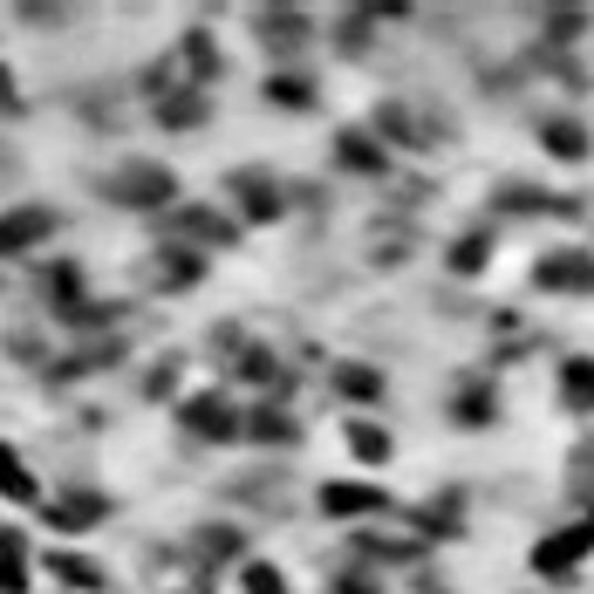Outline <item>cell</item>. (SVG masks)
Listing matches in <instances>:
<instances>
[{"instance_id":"cell-1","label":"cell","mask_w":594,"mask_h":594,"mask_svg":"<svg viewBox=\"0 0 594 594\" xmlns=\"http://www.w3.org/2000/svg\"><path fill=\"white\" fill-rule=\"evenodd\" d=\"M587 561H594V512H581V520H567V527L540 533V540H533V553H527V567H533L540 581H553V587H567Z\"/></svg>"},{"instance_id":"cell-2","label":"cell","mask_w":594,"mask_h":594,"mask_svg":"<svg viewBox=\"0 0 594 594\" xmlns=\"http://www.w3.org/2000/svg\"><path fill=\"white\" fill-rule=\"evenodd\" d=\"M540 294H594V247H553L533 260Z\"/></svg>"},{"instance_id":"cell-3","label":"cell","mask_w":594,"mask_h":594,"mask_svg":"<svg viewBox=\"0 0 594 594\" xmlns=\"http://www.w3.org/2000/svg\"><path fill=\"white\" fill-rule=\"evenodd\" d=\"M116 206H171V191H178V178L165 171V165H124V171H110V185H103Z\"/></svg>"},{"instance_id":"cell-4","label":"cell","mask_w":594,"mask_h":594,"mask_svg":"<svg viewBox=\"0 0 594 594\" xmlns=\"http://www.w3.org/2000/svg\"><path fill=\"white\" fill-rule=\"evenodd\" d=\"M49 232H55V212H42V206L8 212V219H0V260H14V253H28V247H42Z\"/></svg>"},{"instance_id":"cell-5","label":"cell","mask_w":594,"mask_h":594,"mask_svg":"<svg viewBox=\"0 0 594 594\" xmlns=\"http://www.w3.org/2000/svg\"><path fill=\"white\" fill-rule=\"evenodd\" d=\"M540 150L561 157V165H581V157L594 150V137H587L581 116H540Z\"/></svg>"},{"instance_id":"cell-6","label":"cell","mask_w":594,"mask_h":594,"mask_svg":"<svg viewBox=\"0 0 594 594\" xmlns=\"http://www.w3.org/2000/svg\"><path fill=\"white\" fill-rule=\"evenodd\" d=\"M185 424L198 430V438H240V417H232V404H226V396H191V404H185Z\"/></svg>"},{"instance_id":"cell-7","label":"cell","mask_w":594,"mask_h":594,"mask_svg":"<svg viewBox=\"0 0 594 594\" xmlns=\"http://www.w3.org/2000/svg\"><path fill=\"white\" fill-rule=\"evenodd\" d=\"M383 486H322V512L329 520H363V512H383Z\"/></svg>"},{"instance_id":"cell-8","label":"cell","mask_w":594,"mask_h":594,"mask_svg":"<svg viewBox=\"0 0 594 594\" xmlns=\"http://www.w3.org/2000/svg\"><path fill=\"white\" fill-rule=\"evenodd\" d=\"M561 410L594 417V355H567L561 363Z\"/></svg>"},{"instance_id":"cell-9","label":"cell","mask_w":594,"mask_h":594,"mask_svg":"<svg viewBox=\"0 0 594 594\" xmlns=\"http://www.w3.org/2000/svg\"><path fill=\"white\" fill-rule=\"evenodd\" d=\"M232 191H240L247 219H273V212H281V191H273V178H260V171H232Z\"/></svg>"},{"instance_id":"cell-10","label":"cell","mask_w":594,"mask_h":594,"mask_svg":"<svg viewBox=\"0 0 594 594\" xmlns=\"http://www.w3.org/2000/svg\"><path fill=\"white\" fill-rule=\"evenodd\" d=\"M308 14L301 8H273V14H260V42H273V49H301L308 42Z\"/></svg>"},{"instance_id":"cell-11","label":"cell","mask_w":594,"mask_h":594,"mask_svg":"<svg viewBox=\"0 0 594 594\" xmlns=\"http://www.w3.org/2000/svg\"><path fill=\"white\" fill-rule=\"evenodd\" d=\"M451 417H458L465 430L492 424V417H499V396H492V383H465V389H458V404H451Z\"/></svg>"},{"instance_id":"cell-12","label":"cell","mask_w":594,"mask_h":594,"mask_svg":"<svg viewBox=\"0 0 594 594\" xmlns=\"http://www.w3.org/2000/svg\"><path fill=\"white\" fill-rule=\"evenodd\" d=\"M0 499H21V506L42 499V486L28 479V465H21V451H14V445H0Z\"/></svg>"},{"instance_id":"cell-13","label":"cell","mask_w":594,"mask_h":594,"mask_svg":"<svg viewBox=\"0 0 594 594\" xmlns=\"http://www.w3.org/2000/svg\"><path fill=\"white\" fill-rule=\"evenodd\" d=\"M335 157H342L348 171H369V178L383 171V150H376V144H369L363 131H342V137H335Z\"/></svg>"},{"instance_id":"cell-14","label":"cell","mask_w":594,"mask_h":594,"mask_svg":"<svg viewBox=\"0 0 594 594\" xmlns=\"http://www.w3.org/2000/svg\"><path fill=\"white\" fill-rule=\"evenodd\" d=\"M0 594H28V567H21V533H0Z\"/></svg>"},{"instance_id":"cell-15","label":"cell","mask_w":594,"mask_h":594,"mask_svg":"<svg viewBox=\"0 0 594 594\" xmlns=\"http://www.w3.org/2000/svg\"><path fill=\"white\" fill-rule=\"evenodd\" d=\"M335 389H342V396H355V404H376V396H383V376H376V369H363V363H348V369H335Z\"/></svg>"},{"instance_id":"cell-16","label":"cell","mask_w":594,"mask_h":594,"mask_svg":"<svg viewBox=\"0 0 594 594\" xmlns=\"http://www.w3.org/2000/svg\"><path fill=\"white\" fill-rule=\"evenodd\" d=\"M348 451L363 458V465H383V458H389V430H376V424H348Z\"/></svg>"},{"instance_id":"cell-17","label":"cell","mask_w":594,"mask_h":594,"mask_svg":"<svg viewBox=\"0 0 594 594\" xmlns=\"http://www.w3.org/2000/svg\"><path fill=\"white\" fill-rule=\"evenodd\" d=\"M479 267H492V240L486 232H465V240L451 247V273H479Z\"/></svg>"},{"instance_id":"cell-18","label":"cell","mask_w":594,"mask_h":594,"mask_svg":"<svg viewBox=\"0 0 594 594\" xmlns=\"http://www.w3.org/2000/svg\"><path fill=\"white\" fill-rule=\"evenodd\" d=\"M267 103H281V110H308V103H314L308 75H273V83H267Z\"/></svg>"},{"instance_id":"cell-19","label":"cell","mask_w":594,"mask_h":594,"mask_svg":"<svg viewBox=\"0 0 594 594\" xmlns=\"http://www.w3.org/2000/svg\"><path fill=\"white\" fill-rule=\"evenodd\" d=\"M157 116H165V124H171V131H191V124H198V116H212V103H206V96H171V103H165V110H157Z\"/></svg>"},{"instance_id":"cell-20","label":"cell","mask_w":594,"mask_h":594,"mask_svg":"<svg viewBox=\"0 0 594 594\" xmlns=\"http://www.w3.org/2000/svg\"><path fill=\"white\" fill-rule=\"evenodd\" d=\"M581 28H587V14H581V8H553V14H546V42H574Z\"/></svg>"},{"instance_id":"cell-21","label":"cell","mask_w":594,"mask_h":594,"mask_svg":"<svg viewBox=\"0 0 594 594\" xmlns=\"http://www.w3.org/2000/svg\"><path fill=\"white\" fill-rule=\"evenodd\" d=\"M247 594H288L281 567H267V561H253V567H247Z\"/></svg>"},{"instance_id":"cell-22","label":"cell","mask_w":594,"mask_h":594,"mask_svg":"<svg viewBox=\"0 0 594 594\" xmlns=\"http://www.w3.org/2000/svg\"><path fill=\"white\" fill-rule=\"evenodd\" d=\"M55 574H62V581H75V587H96V581H103L90 561H75V553H62V561H55Z\"/></svg>"},{"instance_id":"cell-23","label":"cell","mask_w":594,"mask_h":594,"mask_svg":"<svg viewBox=\"0 0 594 594\" xmlns=\"http://www.w3.org/2000/svg\"><path fill=\"white\" fill-rule=\"evenodd\" d=\"M247 430H253V438H273V445H288V438H294V424H288V417H253Z\"/></svg>"}]
</instances>
